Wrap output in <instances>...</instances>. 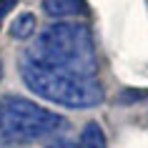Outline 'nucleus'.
I'll list each match as a JSON object with an SVG mask.
<instances>
[{
	"instance_id": "obj_1",
	"label": "nucleus",
	"mask_w": 148,
	"mask_h": 148,
	"mask_svg": "<svg viewBox=\"0 0 148 148\" xmlns=\"http://www.w3.org/2000/svg\"><path fill=\"white\" fill-rule=\"evenodd\" d=\"M23 58L43 68L63 70V73L83 75V78H95V70H98L90 28L83 23H70V20L48 25L35 38V43L23 53Z\"/></svg>"
},
{
	"instance_id": "obj_2",
	"label": "nucleus",
	"mask_w": 148,
	"mask_h": 148,
	"mask_svg": "<svg viewBox=\"0 0 148 148\" xmlns=\"http://www.w3.org/2000/svg\"><path fill=\"white\" fill-rule=\"evenodd\" d=\"M20 78L35 95L65 108H93L106 98L98 78H83L63 70L43 68L28 58H20Z\"/></svg>"
},
{
	"instance_id": "obj_3",
	"label": "nucleus",
	"mask_w": 148,
	"mask_h": 148,
	"mask_svg": "<svg viewBox=\"0 0 148 148\" xmlns=\"http://www.w3.org/2000/svg\"><path fill=\"white\" fill-rule=\"evenodd\" d=\"M65 118L28 101L23 95H3L0 98V143L18 146L30 143L43 136L60 131Z\"/></svg>"
},
{
	"instance_id": "obj_4",
	"label": "nucleus",
	"mask_w": 148,
	"mask_h": 148,
	"mask_svg": "<svg viewBox=\"0 0 148 148\" xmlns=\"http://www.w3.org/2000/svg\"><path fill=\"white\" fill-rule=\"evenodd\" d=\"M43 10L50 18H68V15H83L88 5L86 0H43Z\"/></svg>"
},
{
	"instance_id": "obj_5",
	"label": "nucleus",
	"mask_w": 148,
	"mask_h": 148,
	"mask_svg": "<svg viewBox=\"0 0 148 148\" xmlns=\"http://www.w3.org/2000/svg\"><path fill=\"white\" fill-rule=\"evenodd\" d=\"M78 148H106V133L95 121L83 125L80 138H78Z\"/></svg>"
},
{
	"instance_id": "obj_6",
	"label": "nucleus",
	"mask_w": 148,
	"mask_h": 148,
	"mask_svg": "<svg viewBox=\"0 0 148 148\" xmlns=\"http://www.w3.org/2000/svg\"><path fill=\"white\" fill-rule=\"evenodd\" d=\"M33 33H35V15L33 13H20L10 23V35L15 40H28Z\"/></svg>"
},
{
	"instance_id": "obj_7",
	"label": "nucleus",
	"mask_w": 148,
	"mask_h": 148,
	"mask_svg": "<svg viewBox=\"0 0 148 148\" xmlns=\"http://www.w3.org/2000/svg\"><path fill=\"white\" fill-rule=\"evenodd\" d=\"M48 148H78V143L70 138H63V136H58V138H53L50 143H48Z\"/></svg>"
},
{
	"instance_id": "obj_8",
	"label": "nucleus",
	"mask_w": 148,
	"mask_h": 148,
	"mask_svg": "<svg viewBox=\"0 0 148 148\" xmlns=\"http://www.w3.org/2000/svg\"><path fill=\"white\" fill-rule=\"evenodd\" d=\"M18 5V0H0V25H3V20H5V15H8L10 10Z\"/></svg>"
},
{
	"instance_id": "obj_9",
	"label": "nucleus",
	"mask_w": 148,
	"mask_h": 148,
	"mask_svg": "<svg viewBox=\"0 0 148 148\" xmlns=\"http://www.w3.org/2000/svg\"><path fill=\"white\" fill-rule=\"evenodd\" d=\"M0 78H3V60H0Z\"/></svg>"
}]
</instances>
